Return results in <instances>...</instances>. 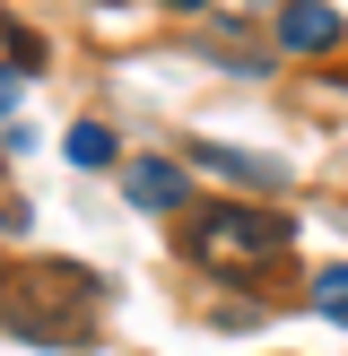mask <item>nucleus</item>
I'll return each mask as SVG.
<instances>
[{
    "label": "nucleus",
    "mask_w": 348,
    "mask_h": 356,
    "mask_svg": "<svg viewBox=\"0 0 348 356\" xmlns=\"http://www.w3.org/2000/svg\"><path fill=\"white\" fill-rule=\"evenodd\" d=\"M87 322H96V270H79V261H26V278L9 296L17 339L26 348H79Z\"/></svg>",
    "instance_id": "1"
},
{
    "label": "nucleus",
    "mask_w": 348,
    "mask_h": 356,
    "mask_svg": "<svg viewBox=\"0 0 348 356\" xmlns=\"http://www.w3.org/2000/svg\"><path fill=\"white\" fill-rule=\"evenodd\" d=\"M183 165H166V156H139V165H131V200L139 209H174V200H183Z\"/></svg>",
    "instance_id": "4"
},
{
    "label": "nucleus",
    "mask_w": 348,
    "mask_h": 356,
    "mask_svg": "<svg viewBox=\"0 0 348 356\" xmlns=\"http://www.w3.org/2000/svg\"><path fill=\"white\" fill-rule=\"evenodd\" d=\"M166 9H183V17H200V9H209V0H166Z\"/></svg>",
    "instance_id": "8"
},
{
    "label": "nucleus",
    "mask_w": 348,
    "mask_h": 356,
    "mask_svg": "<svg viewBox=\"0 0 348 356\" xmlns=\"http://www.w3.org/2000/svg\"><path fill=\"white\" fill-rule=\"evenodd\" d=\"M313 305H322L331 322H348V261H331V270H313Z\"/></svg>",
    "instance_id": "6"
},
{
    "label": "nucleus",
    "mask_w": 348,
    "mask_h": 356,
    "mask_svg": "<svg viewBox=\"0 0 348 356\" xmlns=\"http://www.w3.org/2000/svg\"><path fill=\"white\" fill-rule=\"evenodd\" d=\"M9 104H17V70H0V113H9Z\"/></svg>",
    "instance_id": "7"
},
{
    "label": "nucleus",
    "mask_w": 348,
    "mask_h": 356,
    "mask_svg": "<svg viewBox=\"0 0 348 356\" xmlns=\"http://www.w3.org/2000/svg\"><path fill=\"white\" fill-rule=\"evenodd\" d=\"M70 165H113V131L104 122H79L70 131Z\"/></svg>",
    "instance_id": "5"
},
{
    "label": "nucleus",
    "mask_w": 348,
    "mask_h": 356,
    "mask_svg": "<svg viewBox=\"0 0 348 356\" xmlns=\"http://www.w3.org/2000/svg\"><path fill=\"white\" fill-rule=\"evenodd\" d=\"M191 252L209 261V270H235V252H287V218H270V209H200L191 218Z\"/></svg>",
    "instance_id": "2"
},
{
    "label": "nucleus",
    "mask_w": 348,
    "mask_h": 356,
    "mask_svg": "<svg viewBox=\"0 0 348 356\" xmlns=\"http://www.w3.org/2000/svg\"><path fill=\"white\" fill-rule=\"evenodd\" d=\"M278 44H287V52H331V44H340V9L287 0V9H278Z\"/></svg>",
    "instance_id": "3"
}]
</instances>
